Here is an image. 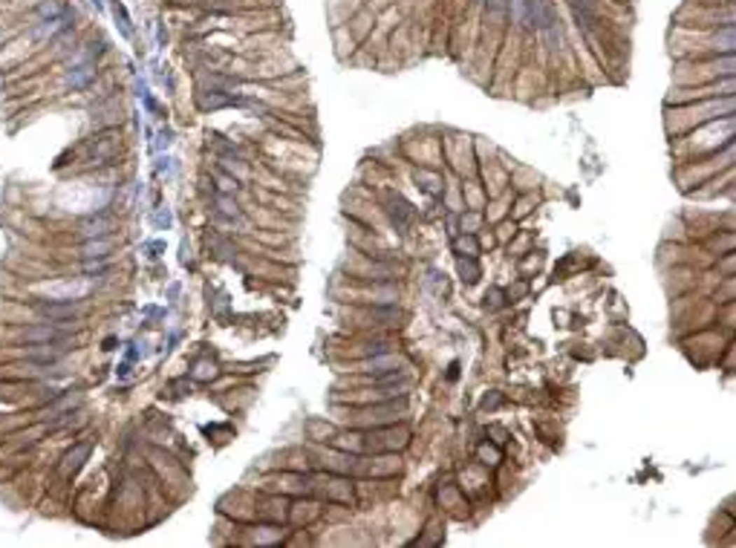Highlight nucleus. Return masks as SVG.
Wrapping results in <instances>:
<instances>
[{"mask_svg": "<svg viewBox=\"0 0 736 548\" xmlns=\"http://www.w3.org/2000/svg\"><path fill=\"white\" fill-rule=\"evenodd\" d=\"M90 456V444H76V450H69V454L64 456V465H61V470L64 473H73V470H78L81 468V462Z\"/></svg>", "mask_w": 736, "mask_h": 548, "instance_id": "nucleus-1", "label": "nucleus"}, {"mask_svg": "<svg viewBox=\"0 0 736 548\" xmlns=\"http://www.w3.org/2000/svg\"><path fill=\"white\" fill-rule=\"evenodd\" d=\"M41 312L53 321H61V318H76L78 309L76 306H41Z\"/></svg>", "mask_w": 736, "mask_h": 548, "instance_id": "nucleus-2", "label": "nucleus"}, {"mask_svg": "<svg viewBox=\"0 0 736 548\" xmlns=\"http://www.w3.org/2000/svg\"><path fill=\"white\" fill-rule=\"evenodd\" d=\"M110 248V243H104V240H99V243H90L84 251H87V257H104V251Z\"/></svg>", "mask_w": 736, "mask_h": 548, "instance_id": "nucleus-5", "label": "nucleus"}, {"mask_svg": "<svg viewBox=\"0 0 736 548\" xmlns=\"http://www.w3.org/2000/svg\"><path fill=\"white\" fill-rule=\"evenodd\" d=\"M90 81H92V69H90V66H76L73 73L67 76V84H69V87H76V90L84 87V84H90Z\"/></svg>", "mask_w": 736, "mask_h": 548, "instance_id": "nucleus-3", "label": "nucleus"}, {"mask_svg": "<svg viewBox=\"0 0 736 548\" xmlns=\"http://www.w3.org/2000/svg\"><path fill=\"white\" fill-rule=\"evenodd\" d=\"M104 228H110V220L99 217V220H90V223L84 225V234H90V237H99V234H104Z\"/></svg>", "mask_w": 736, "mask_h": 548, "instance_id": "nucleus-4", "label": "nucleus"}]
</instances>
